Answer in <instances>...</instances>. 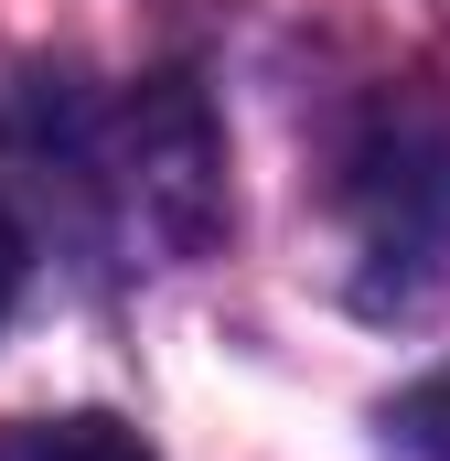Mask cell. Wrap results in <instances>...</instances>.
Returning a JSON list of instances; mask_svg holds the SVG:
<instances>
[{
	"mask_svg": "<svg viewBox=\"0 0 450 461\" xmlns=\"http://www.w3.org/2000/svg\"><path fill=\"white\" fill-rule=\"evenodd\" d=\"M22 268H32V247H22V226H11V204H0V322L22 312Z\"/></svg>",
	"mask_w": 450,
	"mask_h": 461,
	"instance_id": "cell-4",
	"label": "cell"
},
{
	"mask_svg": "<svg viewBox=\"0 0 450 461\" xmlns=\"http://www.w3.org/2000/svg\"><path fill=\"white\" fill-rule=\"evenodd\" d=\"M386 429H397V451H418V461H450V365L440 375H418L397 408H386Z\"/></svg>",
	"mask_w": 450,
	"mask_h": 461,
	"instance_id": "cell-3",
	"label": "cell"
},
{
	"mask_svg": "<svg viewBox=\"0 0 450 461\" xmlns=\"http://www.w3.org/2000/svg\"><path fill=\"white\" fill-rule=\"evenodd\" d=\"M343 204H354V247H364V301L429 312L450 290V97L408 86L364 118Z\"/></svg>",
	"mask_w": 450,
	"mask_h": 461,
	"instance_id": "cell-1",
	"label": "cell"
},
{
	"mask_svg": "<svg viewBox=\"0 0 450 461\" xmlns=\"http://www.w3.org/2000/svg\"><path fill=\"white\" fill-rule=\"evenodd\" d=\"M0 461H150V451H140V429L76 408V419H0Z\"/></svg>",
	"mask_w": 450,
	"mask_h": 461,
	"instance_id": "cell-2",
	"label": "cell"
}]
</instances>
